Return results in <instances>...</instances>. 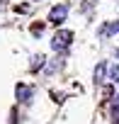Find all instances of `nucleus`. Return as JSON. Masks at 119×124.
I'll use <instances>...</instances> for the list:
<instances>
[{
	"instance_id": "f03ea898",
	"label": "nucleus",
	"mask_w": 119,
	"mask_h": 124,
	"mask_svg": "<svg viewBox=\"0 0 119 124\" xmlns=\"http://www.w3.org/2000/svg\"><path fill=\"white\" fill-rule=\"evenodd\" d=\"M66 15H68V5H56V8L49 12V20H51L53 24H61V22L66 20Z\"/></svg>"
},
{
	"instance_id": "f257e3e1",
	"label": "nucleus",
	"mask_w": 119,
	"mask_h": 124,
	"mask_svg": "<svg viewBox=\"0 0 119 124\" xmlns=\"http://www.w3.org/2000/svg\"><path fill=\"white\" fill-rule=\"evenodd\" d=\"M71 39H73V32H68V29H63V32H56V37H53L51 46H53L56 51H63V49L71 44Z\"/></svg>"
},
{
	"instance_id": "7ed1b4c3",
	"label": "nucleus",
	"mask_w": 119,
	"mask_h": 124,
	"mask_svg": "<svg viewBox=\"0 0 119 124\" xmlns=\"http://www.w3.org/2000/svg\"><path fill=\"white\" fill-rule=\"evenodd\" d=\"M17 97L20 100H29V88L27 85H17Z\"/></svg>"
},
{
	"instance_id": "39448f33",
	"label": "nucleus",
	"mask_w": 119,
	"mask_h": 124,
	"mask_svg": "<svg viewBox=\"0 0 119 124\" xmlns=\"http://www.w3.org/2000/svg\"><path fill=\"white\" fill-rule=\"evenodd\" d=\"M44 66V56H34V61H32V71H37V68H41Z\"/></svg>"
},
{
	"instance_id": "20e7f679",
	"label": "nucleus",
	"mask_w": 119,
	"mask_h": 124,
	"mask_svg": "<svg viewBox=\"0 0 119 124\" xmlns=\"http://www.w3.org/2000/svg\"><path fill=\"white\" fill-rule=\"evenodd\" d=\"M102 76H104V63H100V66L95 68V83H100V80H104Z\"/></svg>"
},
{
	"instance_id": "0eeeda50",
	"label": "nucleus",
	"mask_w": 119,
	"mask_h": 124,
	"mask_svg": "<svg viewBox=\"0 0 119 124\" xmlns=\"http://www.w3.org/2000/svg\"><path fill=\"white\" fill-rule=\"evenodd\" d=\"M32 32H34V34H41V32H44V27H41V24H34V27H32Z\"/></svg>"
},
{
	"instance_id": "423d86ee",
	"label": "nucleus",
	"mask_w": 119,
	"mask_h": 124,
	"mask_svg": "<svg viewBox=\"0 0 119 124\" xmlns=\"http://www.w3.org/2000/svg\"><path fill=\"white\" fill-rule=\"evenodd\" d=\"M109 78H112L114 83H119V66H112V73H109Z\"/></svg>"
}]
</instances>
